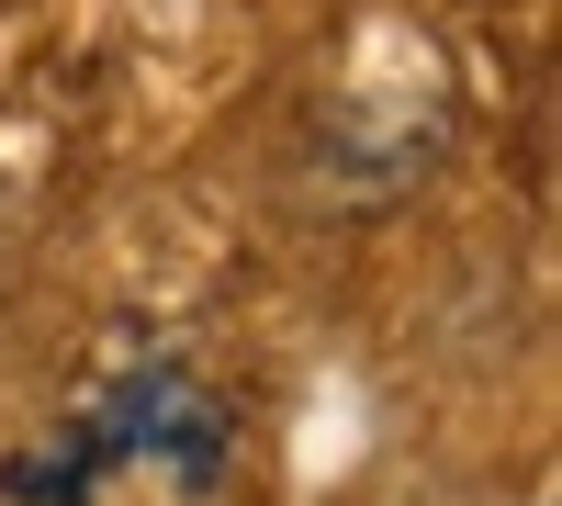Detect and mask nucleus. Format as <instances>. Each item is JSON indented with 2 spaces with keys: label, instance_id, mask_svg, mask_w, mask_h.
<instances>
[{
  "label": "nucleus",
  "instance_id": "f257e3e1",
  "mask_svg": "<svg viewBox=\"0 0 562 506\" xmlns=\"http://www.w3.org/2000/svg\"><path fill=\"white\" fill-rule=\"evenodd\" d=\"M12 506H113V495H147V506H225L237 495V405H225L192 360H124L79 394V417L57 439H34L12 473H0Z\"/></svg>",
  "mask_w": 562,
  "mask_h": 506
},
{
  "label": "nucleus",
  "instance_id": "f03ea898",
  "mask_svg": "<svg viewBox=\"0 0 562 506\" xmlns=\"http://www.w3.org/2000/svg\"><path fill=\"white\" fill-rule=\"evenodd\" d=\"M0 282H12V203H0Z\"/></svg>",
  "mask_w": 562,
  "mask_h": 506
}]
</instances>
